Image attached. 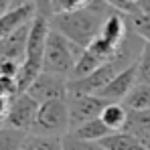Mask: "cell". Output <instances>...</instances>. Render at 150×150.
<instances>
[{
	"label": "cell",
	"instance_id": "cell-1",
	"mask_svg": "<svg viewBox=\"0 0 150 150\" xmlns=\"http://www.w3.org/2000/svg\"><path fill=\"white\" fill-rule=\"evenodd\" d=\"M110 12H112L110 2H105V0H101V2L85 0L73 12L53 16L49 21V25L57 33H61L67 41H71L73 45L87 49L100 37L103 21L108 18Z\"/></svg>",
	"mask_w": 150,
	"mask_h": 150
},
{
	"label": "cell",
	"instance_id": "cell-2",
	"mask_svg": "<svg viewBox=\"0 0 150 150\" xmlns=\"http://www.w3.org/2000/svg\"><path fill=\"white\" fill-rule=\"evenodd\" d=\"M37 14L30 23V33H28V43H26V53H25V63L21 75L16 77L18 91L25 93L30 87V83L43 73V57H45V45H47V35H49V8L47 2H35Z\"/></svg>",
	"mask_w": 150,
	"mask_h": 150
},
{
	"label": "cell",
	"instance_id": "cell-3",
	"mask_svg": "<svg viewBox=\"0 0 150 150\" xmlns=\"http://www.w3.org/2000/svg\"><path fill=\"white\" fill-rule=\"evenodd\" d=\"M81 53H83V47L73 45L61 33H57L55 28H49L47 45H45V57H43V71L69 79L73 73L75 63L81 57Z\"/></svg>",
	"mask_w": 150,
	"mask_h": 150
},
{
	"label": "cell",
	"instance_id": "cell-4",
	"mask_svg": "<svg viewBox=\"0 0 150 150\" xmlns=\"http://www.w3.org/2000/svg\"><path fill=\"white\" fill-rule=\"evenodd\" d=\"M71 124H69V108L67 100H55L49 103H43L39 108L35 126L30 134L35 136H49V138H63L69 134Z\"/></svg>",
	"mask_w": 150,
	"mask_h": 150
},
{
	"label": "cell",
	"instance_id": "cell-5",
	"mask_svg": "<svg viewBox=\"0 0 150 150\" xmlns=\"http://www.w3.org/2000/svg\"><path fill=\"white\" fill-rule=\"evenodd\" d=\"M39 108L41 105L28 93H18L14 100H10L8 114H6V120H4V128L30 134L35 120H37V114H39Z\"/></svg>",
	"mask_w": 150,
	"mask_h": 150
},
{
	"label": "cell",
	"instance_id": "cell-6",
	"mask_svg": "<svg viewBox=\"0 0 150 150\" xmlns=\"http://www.w3.org/2000/svg\"><path fill=\"white\" fill-rule=\"evenodd\" d=\"M110 101L101 100L98 96H87V93H67V108H69V124L71 130L77 126L98 120L101 112L105 110Z\"/></svg>",
	"mask_w": 150,
	"mask_h": 150
},
{
	"label": "cell",
	"instance_id": "cell-7",
	"mask_svg": "<svg viewBox=\"0 0 150 150\" xmlns=\"http://www.w3.org/2000/svg\"><path fill=\"white\" fill-rule=\"evenodd\" d=\"M67 83H69V79H65V77L43 71L30 83V87L25 93H28L39 105L55 101V100H67Z\"/></svg>",
	"mask_w": 150,
	"mask_h": 150
},
{
	"label": "cell",
	"instance_id": "cell-8",
	"mask_svg": "<svg viewBox=\"0 0 150 150\" xmlns=\"http://www.w3.org/2000/svg\"><path fill=\"white\" fill-rule=\"evenodd\" d=\"M136 85H138V71H136V63H134L132 67H128L122 73L116 75L110 81V85H105L98 93V98L110 101V103H122Z\"/></svg>",
	"mask_w": 150,
	"mask_h": 150
},
{
	"label": "cell",
	"instance_id": "cell-9",
	"mask_svg": "<svg viewBox=\"0 0 150 150\" xmlns=\"http://www.w3.org/2000/svg\"><path fill=\"white\" fill-rule=\"evenodd\" d=\"M35 14H37L35 2H21L14 10H10L6 16L0 18V41H4L6 37H10L21 26L28 25L35 18Z\"/></svg>",
	"mask_w": 150,
	"mask_h": 150
},
{
	"label": "cell",
	"instance_id": "cell-10",
	"mask_svg": "<svg viewBox=\"0 0 150 150\" xmlns=\"http://www.w3.org/2000/svg\"><path fill=\"white\" fill-rule=\"evenodd\" d=\"M130 35V25H128V18L124 14H120L118 10L112 8V12L108 14V18L103 21V26H101L100 39H103L105 43H110L112 47L120 49L122 43L128 39Z\"/></svg>",
	"mask_w": 150,
	"mask_h": 150
},
{
	"label": "cell",
	"instance_id": "cell-11",
	"mask_svg": "<svg viewBox=\"0 0 150 150\" xmlns=\"http://www.w3.org/2000/svg\"><path fill=\"white\" fill-rule=\"evenodd\" d=\"M100 120L105 124V128L114 134V132H124L128 124V110L124 103H108L105 110L101 112Z\"/></svg>",
	"mask_w": 150,
	"mask_h": 150
},
{
	"label": "cell",
	"instance_id": "cell-12",
	"mask_svg": "<svg viewBox=\"0 0 150 150\" xmlns=\"http://www.w3.org/2000/svg\"><path fill=\"white\" fill-rule=\"evenodd\" d=\"M101 150H144L138 138L130 132H114L98 142Z\"/></svg>",
	"mask_w": 150,
	"mask_h": 150
},
{
	"label": "cell",
	"instance_id": "cell-13",
	"mask_svg": "<svg viewBox=\"0 0 150 150\" xmlns=\"http://www.w3.org/2000/svg\"><path fill=\"white\" fill-rule=\"evenodd\" d=\"M69 134L75 136V138H79V140H85V142H100L103 140L105 136H110L112 132L105 128V124L101 122L100 118L98 120H91V122H85V124L77 126L73 130H69Z\"/></svg>",
	"mask_w": 150,
	"mask_h": 150
},
{
	"label": "cell",
	"instance_id": "cell-14",
	"mask_svg": "<svg viewBox=\"0 0 150 150\" xmlns=\"http://www.w3.org/2000/svg\"><path fill=\"white\" fill-rule=\"evenodd\" d=\"M122 103L126 105L128 112H144V110H150V85H136Z\"/></svg>",
	"mask_w": 150,
	"mask_h": 150
},
{
	"label": "cell",
	"instance_id": "cell-15",
	"mask_svg": "<svg viewBox=\"0 0 150 150\" xmlns=\"http://www.w3.org/2000/svg\"><path fill=\"white\" fill-rule=\"evenodd\" d=\"M26 136L25 132H16L10 128H0V150H21L25 144Z\"/></svg>",
	"mask_w": 150,
	"mask_h": 150
},
{
	"label": "cell",
	"instance_id": "cell-16",
	"mask_svg": "<svg viewBox=\"0 0 150 150\" xmlns=\"http://www.w3.org/2000/svg\"><path fill=\"white\" fill-rule=\"evenodd\" d=\"M124 132L138 134V132H150V110L144 112H128V124Z\"/></svg>",
	"mask_w": 150,
	"mask_h": 150
},
{
	"label": "cell",
	"instance_id": "cell-17",
	"mask_svg": "<svg viewBox=\"0 0 150 150\" xmlns=\"http://www.w3.org/2000/svg\"><path fill=\"white\" fill-rule=\"evenodd\" d=\"M138 85H150V43H144V49L136 61Z\"/></svg>",
	"mask_w": 150,
	"mask_h": 150
},
{
	"label": "cell",
	"instance_id": "cell-18",
	"mask_svg": "<svg viewBox=\"0 0 150 150\" xmlns=\"http://www.w3.org/2000/svg\"><path fill=\"white\" fill-rule=\"evenodd\" d=\"M128 25H130L134 35H138L144 43H150V16H144V14L130 16L128 18Z\"/></svg>",
	"mask_w": 150,
	"mask_h": 150
},
{
	"label": "cell",
	"instance_id": "cell-19",
	"mask_svg": "<svg viewBox=\"0 0 150 150\" xmlns=\"http://www.w3.org/2000/svg\"><path fill=\"white\" fill-rule=\"evenodd\" d=\"M61 150H101V148L96 142H85V140H79L71 134H65L61 138Z\"/></svg>",
	"mask_w": 150,
	"mask_h": 150
},
{
	"label": "cell",
	"instance_id": "cell-20",
	"mask_svg": "<svg viewBox=\"0 0 150 150\" xmlns=\"http://www.w3.org/2000/svg\"><path fill=\"white\" fill-rule=\"evenodd\" d=\"M18 93H21V91H18L16 79L0 75V98H4V100H14Z\"/></svg>",
	"mask_w": 150,
	"mask_h": 150
},
{
	"label": "cell",
	"instance_id": "cell-21",
	"mask_svg": "<svg viewBox=\"0 0 150 150\" xmlns=\"http://www.w3.org/2000/svg\"><path fill=\"white\" fill-rule=\"evenodd\" d=\"M21 2H10V0H0V18L2 16H6L10 10H14L16 6H18Z\"/></svg>",
	"mask_w": 150,
	"mask_h": 150
},
{
	"label": "cell",
	"instance_id": "cell-22",
	"mask_svg": "<svg viewBox=\"0 0 150 150\" xmlns=\"http://www.w3.org/2000/svg\"><path fill=\"white\" fill-rule=\"evenodd\" d=\"M8 105H10V100H4V98H0V128L4 126L6 114H8Z\"/></svg>",
	"mask_w": 150,
	"mask_h": 150
},
{
	"label": "cell",
	"instance_id": "cell-23",
	"mask_svg": "<svg viewBox=\"0 0 150 150\" xmlns=\"http://www.w3.org/2000/svg\"><path fill=\"white\" fill-rule=\"evenodd\" d=\"M134 136L138 138V142L142 144V148L150 150V132H138V134H134Z\"/></svg>",
	"mask_w": 150,
	"mask_h": 150
},
{
	"label": "cell",
	"instance_id": "cell-24",
	"mask_svg": "<svg viewBox=\"0 0 150 150\" xmlns=\"http://www.w3.org/2000/svg\"><path fill=\"white\" fill-rule=\"evenodd\" d=\"M138 10H140V14L150 16V0H138Z\"/></svg>",
	"mask_w": 150,
	"mask_h": 150
}]
</instances>
